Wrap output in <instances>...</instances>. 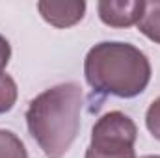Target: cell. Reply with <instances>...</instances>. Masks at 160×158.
Listing matches in <instances>:
<instances>
[{
	"instance_id": "cell-8",
	"label": "cell",
	"mask_w": 160,
	"mask_h": 158,
	"mask_svg": "<svg viewBox=\"0 0 160 158\" xmlns=\"http://www.w3.org/2000/svg\"><path fill=\"white\" fill-rule=\"evenodd\" d=\"M17 95H19V89L15 80L6 73L0 75V114H6L15 106Z\"/></svg>"
},
{
	"instance_id": "cell-9",
	"label": "cell",
	"mask_w": 160,
	"mask_h": 158,
	"mask_svg": "<svg viewBox=\"0 0 160 158\" xmlns=\"http://www.w3.org/2000/svg\"><path fill=\"white\" fill-rule=\"evenodd\" d=\"M145 125H147V130L157 140H160V97L149 104L145 114Z\"/></svg>"
},
{
	"instance_id": "cell-4",
	"label": "cell",
	"mask_w": 160,
	"mask_h": 158,
	"mask_svg": "<svg viewBox=\"0 0 160 158\" xmlns=\"http://www.w3.org/2000/svg\"><path fill=\"white\" fill-rule=\"evenodd\" d=\"M145 9V0H101L97 11L101 21L112 28H128L138 24Z\"/></svg>"
},
{
	"instance_id": "cell-7",
	"label": "cell",
	"mask_w": 160,
	"mask_h": 158,
	"mask_svg": "<svg viewBox=\"0 0 160 158\" xmlns=\"http://www.w3.org/2000/svg\"><path fill=\"white\" fill-rule=\"evenodd\" d=\"M0 158H28L24 143L11 130L0 128Z\"/></svg>"
},
{
	"instance_id": "cell-10",
	"label": "cell",
	"mask_w": 160,
	"mask_h": 158,
	"mask_svg": "<svg viewBox=\"0 0 160 158\" xmlns=\"http://www.w3.org/2000/svg\"><path fill=\"white\" fill-rule=\"evenodd\" d=\"M9 58H11V45L4 36H0V75H4L9 63Z\"/></svg>"
},
{
	"instance_id": "cell-11",
	"label": "cell",
	"mask_w": 160,
	"mask_h": 158,
	"mask_svg": "<svg viewBox=\"0 0 160 158\" xmlns=\"http://www.w3.org/2000/svg\"><path fill=\"white\" fill-rule=\"evenodd\" d=\"M142 158H160L158 155H147V156H142Z\"/></svg>"
},
{
	"instance_id": "cell-5",
	"label": "cell",
	"mask_w": 160,
	"mask_h": 158,
	"mask_svg": "<svg viewBox=\"0 0 160 158\" xmlns=\"http://www.w3.org/2000/svg\"><path fill=\"white\" fill-rule=\"evenodd\" d=\"M38 9L48 24L56 28H69L84 19L86 2L84 0H60V2L41 0L38 2Z\"/></svg>"
},
{
	"instance_id": "cell-1",
	"label": "cell",
	"mask_w": 160,
	"mask_h": 158,
	"mask_svg": "<svg viewBox=\"0 0 160 158\" xmlns=\"http://www.w3.org/2000/svg\"><path fill=\"white\" fill-rule=\"evenodd\" d=\"M84 93L77 82L58 84L38 95L28 110L26 125L47 158H63L77 140Z\"/></svg>"
},
{
	"instance_id": "cell-6",
	"label": "cell",
	"mask_w": 160,
	"mask_h": 158,
	"mask_svg": "<svg viewBox=\"0 0 160 158\" xmlns=\"http://www.w3.org/2000/svg\"><path fill=\"white\" fill-rule=\"evenodd\" d=\"M138 30L147 37L160 45V0L145 2L142 19L138 21Z\"/></svg>"
},
{
	"instance_id": "cell-3",
	"label": "cell",
	"mask_w": 160,
	"mask_h": 158,
	"mask_svg": "<svg viewBox=\"0 0 160 158\" xmlns=\"http://www.w3.org/2000/svg\"><path fill=\"white\" fill-rule=\"evenodd\" d=\"M138 126L123 112H108L97 119L86 158H136Z\"/></svg>"
},
{
	"instance_id": "cell-2",
	"label": "cell",
	"mask_w": 160,
	"mask_h": 158,
	"mask_svg": "<svg viewBox=\"0 0 160 158\" xmlns=\"http://www.w3.org/2000/svg\"><path fill=\"white\" fill-rule=\"evenodd\" d=\"M84 77L97 93L132 99L149 86L151 63L147 56L130 43L102 41L86 54Z\"/></svg>"
}]
</instances>
